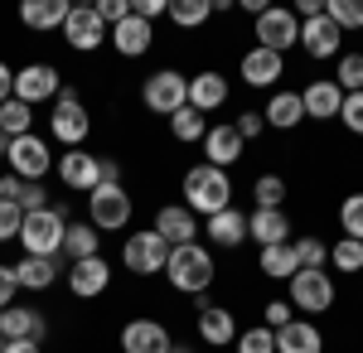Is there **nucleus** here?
Instances as JSON below:
<instances>
[{
	"label": "nucleus",
	"instance_id": "f257e3e1",
	"mask_svg": "<svg viewBox=\"0 0 363 353\" xmlns=\"http://www.w3.org/2000/svg\"><path fill=\"white\" fill-rule=\"evenodd\" d=\"M184 208L199 218H213V213H223V208H233V179H228V169L194 164L184 174Z\"/></svg>",
	"mask_w": 363,
	"mask_h": 353
},
{
	"label": "nucleus",
	"instance_id": "f03ea898",
	"mask_svg": "<svg viewBox=\"0 0 363 353\" xmlns=\"http://www.w3.org/2000/svg\"><path fill=\"white\" fill-rule=\"evenodd\" d=\"M169 286L174 291H184V296H208V286H213V257H208V247L199 242H184V247H169Z\"/></svg>",
	"mask_w": 363,
	"mask_h": 353
},
{
	"label": "nucleus",
	"instance_id": "7ed1b4c3",
	"mask_svg": "<svg viewBox=\"0 0 363 353\" xmlns=\"http://www.w3.org/2000/svg\"><path fill=\"white\" fill-rule=\"evenodd\" d=\"M63 237H68V208L63 203L25 213V228H20L25 257H63Z\"/></svg>",
	"mask_w": 363,
	"mask_h": 353
},
{
	"label": "nucleus",
	"instance_id": "20e7f679",
	"mask_svg": "<svg viewBox=\"0 0 363 353\" xmlns=\"http://www.w3.org/2000/svg\"><path fill=\"white\" fill-rule=\"evenodd\" d=\"M49 131H54V140H63L68 150H83L87 131H92V116H87L83 97H78L73 87H63V92H58L54 111H49Z\"/></svg>",
	"mask_w": 363,
	"mask_h": 353
},
{
	"label": "nucleus",
	"instance_id": "39448f33",
	"mask_svg": "<svg viewBox=\"0 0 363 353\" xmlns=\"http://www.w3.org/2000/svg\"><path fill=\"white\" fill-rule=\"evenodd\" d=\"M140 102L155 111V116H174V111L189 107V78H184V73H174V68H160V73H150V78H145Z\"/></svg>",
	"mask_w": 363,
	"mask_h": 353
},
{
	"label": "nucleus",
	"instance_id": "423d86ee",
	"mask_svg": "<svg viewBox=\"0 0 363 353\" xmlns=\"http://www.w3.org/2000/svg\"><path fill=\"white\" fill-rule=\"evenodd\" d=\"M121 262H126V271H131V276H160L169 267V242L155 232V228L131 232L126 247H121Z\"/></svg>",
	"mask_w": 363,
	"mask_h": 353
},
{
	"label": "nucleus",
	"instance_id": "0eeeda50",
	"mask_svg": "<svg viewBox=\"0 0 363 353\" xmlns=\"http://www.w3.org/2000/svg\"><path fill=\"white\" fill-rule=\"evenodd\" d=\"M87 223L97 232H121L131 223V194L121 184H102V189L87 194Z\"/></svg>",
	"mask_w": 363,
	"mask_h": 353
},
{
	"label": "nucleus",
	"instance_id": "6e6552de",
	"mask_svg": "<svg viewBox=\"0 0 363 353\" xmlns=\"http://www.w3.org/2000/svg\"><path fill=\"white\" fill-rule=\"evenodd\" d=\"M252 34H257V49H272V54H291L296 44H301V20H296V10H286V5H272L257 25H252Z\"/></svg>",
	"mask_w": 363,
	"mask_h": 353
},
{
	"label": "nucleus",
	"instance_id": "1a4fd4ad",
	"mask_svg": "<svg viewBox=\"0 0 363 353\" xmlns=\"http://www.w3.org/2000/svg\"><path fill=\"white\" fill-rule=\"evenodd\" d=\"M10 174H20V179H34V184H44V174L54 169V150H49V140H39L34 131L20 140H10Z\"/></svg>",
	"mask_w": 363,
	"mask_h": 353
},
{
	"label": "nucleus",
	"instance_id": "9d476101",
	"mask_svg": "<svg viewBox=\"0 0 363 353\" xmlns=\"http://www.w3.org/2000/svg\"><path fill=\"white\" fill-rule=\"evenodd\" d=\"M107 34H112V29L102 25L97 5H73V15H68V25H63L68 49H78V54H97V49L107 44Z\"/></svg>",
	"mask_w": 363,
	"mask_h": 353
},
{
	"label": "nucleus",
	"instance_id": "9b49d317",
	"mask_svg": "<svg viewBox=\"0 0 363 353\" xmlns=\"http://www.w3.org/2000/svg\"><path fill=\"white\" fill-rule=\"evenodd\" d=\"M286 286H291V305L306 310V315H320V310L335 305V281H330L325 271H306V267H301Z\"/></svg>",
	"mask_w": 363,
	"mask_h": 353
},
{
	"label": "nucleus",
	"instance_id": "f8f14e48",
	"mask_svg": "<svg viewBox=\"0 0 363 353\" xmlns=\"http://www.w3.org/2000/svg\"><path fill=\"white\" fill-rule=\"evenodd\" d=\"M58 92H63V82H58V68L54 63H25L20 73H15V102H54Z\"/></svg>",
	"mask_w": 363,
	"mask_h": 353
},
{
	"label": "nucleus",
	"instance_id": "ddd939ff",
	"mask_svg": "<svg viewBox=\"0 0 363 353\" xmlns=\"http://www.w3.org/2000/svg\"><path fill=\"white\" fill-rule=\"evenodd\" d=\"M242 150H247V140L238 136V126H233V121H223V126H208V136H203V164H218V169H228V164L242 160Z\"/></svg>",
	"mask_w": 363,
	"mask_h": 353
},
{
	"label": "nucleus",
	"instance_id": "4468645a",
	"mask_svg": "<svg viewBox=\"0 0 363 353\" xmlns=\"http://www.w3.org/2000/svg\"><path fill=\"white\" fill-rule=\"evenodd\" d=\"M339 44H344V29H339L330 15H320V20H306V25H301V49H306L315 63L335 58V54H339Z\"/></svg>",
	"mask_w": 363,
	"mask_h": 353
},
{
	"label": "nucleus",
	"instance_id": "2eb2a0df",
	"mask_svg": "<svg viewBox=\"0 0 363 353\" xmlns=\"http://www.w3.org/2000/svg\"><path fill=\"white\" fill-rule=\"evenodd\" d=\"M58 179H63L68 189L92 194L97 184H102V160L87 155V150H63V160H58Z\"/></svg>",
	"mask_w": 363,
	"mask_h": 353
},
{
	"label": "nucleus",
	"instance_id": "dca6fc26",
	"mask_svg": "<svg viewBox=\"0 0 363 353\" xmlns=\"http://www.w3.org/2000/svg\"><path fill=\"white\" fill-rule=\"evenodd\" d=\"M107 286H112V267L102 257H87V262H73L68 267V291L78 300H97Z\"/></svg>",
	"mask_w": 363,
	"mask_h": 353
},
{
	"label": "nucleus",
	"instance_id": "f3484780",
	"mask_svg": "<svg viewBox=\"0 0 363 353\" xmlns=\"http://www.w3.org/2000/svg\"><path fill=\"white\" fill-rule=\"evenodd\" d=\"M44 334H49V320H44L39 310H25V305L0 310V339H5V344H15V339H34V344H44Z\"/></svg>",
	"mask_w": 363,
	"mask_h": 353
},
{
	"label": "nucleus",
	"instance_id": "a211bd4d",
	"mask_svg": "<svg viewBox=\"0 0 363 353\" xmlns=\"http://www.w3.org/2000/svg\"><path fill=\"white\" fill-rule=\"evenodd\" d=\"M155 232H160L169 247L199 242V213H189L184 203H165V208L155 213Z\"/></svg>",
	"mask_w": 363,
	"mask_h": 353
},
{
	"label": "nucleus",
	"instance_id": "6ab92c4d",
	"mask_svg": "<svg viewBox=\"0 0 363 353\" xmlns=\"http://www.w3.org/2000/svg\"><path fill=\"white\" fill-rule=\"evenodd\" d=\"M121 349L126 353H169V329L160 320H131V325L121 329Z\"/></svg>",
	"mask_w": 363,
	"mask_h": 353
},
{
	"label": "nucleus",
	"instance_id": "aec40b11",
	"mask_svg": "<svg viewBox=\"0 0 363 353\" xmlns=\"http://www.w3.org/2000/svg\"><path fill=\"white\" fill-rule=\"evenodd\" d=\"M281 73H286V58L272 54V49H247L242 54V82L247 87H277Z\"/></svg>",
	"mask_w": 363,
	"mask_h": 353
},
{
	"label": "nucleus",
	"instance_id": "412c9836",
	"mask_svg": "<svg viewBox=\"0 0 363 353\" xmlns=\"http://www.w3.org/2000/svg\"><path fill=\"white\" fill-rule=\"evenodd\" d=\"M301 102H306V116L310 121H330V116H339L344 111V87L330 78H320V82H310L306 92H301Z\"/></svg>",
	"mask_w": 363,
	"mask_h": 353
},
{
	"label": "nucleus",
	"instance_id": "4be33fe9",
	"mask_svg": "<svg viewBox=\"0 0 363 353\" xmlns=\"http://www.w3.org/2000/svg\"><path fill=\"white\" fill-rule=\"evenodd\" d=\"M150 44H155V29L145 25V20H136V15H126L121 25H112V49H116L121 58L150 54Z\"/></svg>",
	"mask_w": 363,
	"mask_h": 353
},
{
	"label": "nucleus",
	"instance_id": "5701e85b",
	"mask_svg": "<svg viewBox=\"0 0 363 353\" xmlns=\"http://www.w3.org/2000/svg\"><path fill=\"white\" fill-rule=\"evenodd\" d=\"M286 232H291L286 208H252V213H247V237H252V242L281 247V242H286Z\"/></svg>",
	"mask_w": 363,
	"mask_h": 353
},
{
	"label": "nucleus",
	"instance_id": "b1692460",
	"mask_svg": "<svg viewBox=\"0 0 363 353\" xmlns=\"http://www.w3.org/2000/svg\"><path fill=\"white\" fill-rule=\"evenodd\" d=\"M223 102H228V78H223V73L203 68V73H194V78H189V107H194V111H203V116H208V111H218Z\"/></svg>",
	"mask_w": 363,
	"mask_h": 353
},
{
	"label": "nucleus",
	"instance_id": "393cba45",
	"mask_svg": "<svg viewBox=\"0 0 363 353\" xmlns=\"http://www.w3.org/2000/svg\"><path fill=\"white\" fill-rule=\"evenodd\" d=\"M199 339H203L208 349L238 344V320H233V310H223V305H208V310H199Z\"/></svg>",
	"mask_w": 363,
	"mask_h": 353
},
{
	"label": "nucleus",
	"instance_id": "a878e982",
	"mask_svg": "<svg viewBox=\"0 0 363 353\" xmlns=\"http://www.w3.org/2000/svg\"><path fill=\"white\" fill-rule=\"evenodd\" d=\"M68 15H73L68 0H25L20 5V25H29V29H63Z\"/></svg>",
	"mask_w": 363,
	"mask_h": 353
},
{
	"label": "nucleus",
	"instance_id": "bb28decb",
	"mask_svg": "<svg viewBox=\"0 0 363 353\" xmlns=\"http://www.w3.org/2000/svg\"><path fill=\"white\" fill-rule=\"evenodd\" d=\"M267 116V126H277V131H296L301 121H306V102H301V92H272V102L262 107Z\"/></svg>",
	"mask_w": 363,
	"mask_h": 353
},
{
	"label": "nucleus",
	"instance_id": "cd10ccee",
	"mask_svg": "<svg viewBox=\"0 0 363 353\" xmlns=\"http://www.w3.org/2000/svg\"><path fill=\"white\" fill-rule=\"evenodd\" d=\"M277 353H325V334L306 320H291L286 329H277Z\"/></svg>",
	"mask_w": 363,
	"mask_h": 353
},
{
	"label": "nucleus",
	"instance_id": "c85d7f7f",
	"mask_svg": "<svg viewBox=\"0 0 363 353\" xmlns=\"http://www.w3.org/2000/svg\"><path fill=\"white\" fill-rule=\"evenodd\" d=\"M208 242L213 247H242L247 242V213L242 208H223L208 218Z\"/></svg>",
	"mask_w": 363,
	"mask_h": 353
},
{
	"label": "nucleus",
	"instance_id": "c756f323",
	"mask_svg": "<svg viewBox=\"0 0 363 353\" xmlns=\"http://www.w3.org/2000/svg\"><path fill=\"white\" fill-rule=\"evenodd\" d=\"M15 276H20V291H49L58 281V257H25L15 262Z\"/></svg>",
	"mask_w": 363,
	"mask_h": 353
},
{
	"label": "nucleus",
	"instance_id": "7c9ffc66",
	"mask_svg": "<svg viewBox=\"0 0 363 353\" xmlns=\"http://www.w3.org/2000/svg\"><path fill=\"white\" fill-rule=\"evenodd\" d=\"M102 242V232L92 228V223H68V237H63V257L68 262H87V257H102L97 252Z\"/></svg>",
	"mask_w": 363,
	"mask_h": 353
},
{
	"label": "nucleus",
	"instance_id": "2f4dec72",
	"mask_svg": "<svg viewBox=\"0 0 363 353\" xmlns=\"http://www.w3.org/2000/svg\"><path fill=\"white\" fill-rule=\"evenodd\" d=\"M257 267H262V276H272V281H291V276L301 271V262H296V247H291V242H281V247H262Z\"/></svg>",
	"mask_w": 363,
	"mask_h": 353
},
{
	"label": "nucleus",
	"instance_id": "473e14b6",
	"mask_svg": "<svg viewBox=\"0 0 363 353\" xmlns=\"http://www.w3.org/2000/svg\"><path fill=\"white\" fill-rule=\"evenodd\" d=\"M29 126H34V107L29 102H0V131L10 140L29 136Z\"/></svg>",
	"mask_w": 363,
	"mask_h": 353
},
{
	"label": "nucleus",
	"instance_id": "72a5a7b5",
	"mask_svg": "<svg viewBox=\"0 0 363 353\" xmlns=\"http://www.w3.org/2000/svg\"><path fill=\"white\" fill-rule=\"evenodd\" d=\"M169 131H174V140H194V145H203V136H208V121H203V111L184 107L169 116Z\"/></svg>",
	"mask_w": 363,
	"mask_h": 353
},
{
	"label": "nucleus",
	"instance_id": "f704fd0d",
	"mask_svg": "<svg viewBox=\"0 0 363 353\" xmlns=\"http://www.w3.org/2000/svg\"><path fill=\"white\" fill-rule=\"evenodd\" d=\"M252 203L257 208H286V179L281 174H262L252 184Z\"/></svg>",
	"mask_w": 363,
	"mask_h": 353
},
{
	"label": "nucleus",
	"instance_id": "c9c22d12",
	"mask_svg": "<svg viewBox=\"0 0 363 353\" xmlns=\"http://www.w3.org/2000/svg\"><path fill=\"white\" fill-rule=\"evenodd\" d=\"M208 15H213L208 0H174V5H169V20H174L179 29H199Z\"/></svg>",
	"mask_w": 363,
	"mask_h": 353
},
{
	"label": "nucleus",
	"instance_id": "e433bc0d",
	"mask_svg": "<svg viewBox=\"0 0 363 353\" xmlns=\"http://www.w3.org/2000/svg\"><path fill=\"white\" fill-rule=\"evenodd\" d=\"M330 262H335V271H363V242H354V237H339L335 247H330Z\"/></svg>",
	"mask_w": 363,
	"mask_h": 353
},
{
	"label": "nucleus",
	"instance_id": "4c0bfd02",
	"mask_svg": "<svg viewBox=\"0 0 363 353\" xmlns=\"http://www.w3.org/2000/svg\"><path fill=\"white\" fill-rule=\"evenodd\" d=\"M339 228H344V237L363 242V194H349V198L339 203Z\"/></svg>",
	"mask_w": 363,
	"mask_h": 353
},
{
	"label": "nucleus",
	"instance_id": "58836bf2",
	"mask_svg": "<svg viewBox=\"0 0 363 353\" xmlns=\"http://www.w3.org/2000/svg\"><path fill=\"white\" fill-rule=\"evenodd\" d=\"M296 247V262L306 267V271H325V262H330V247L320 242V237H301V242H291Z\"/></svg>",
	"mask_w": 363,
	"mask_h": 353
},
{
	"label": "nucleus",
	"instance_id": "ea45409f",
	"mask_svg": "<svg viewBox=\"0 0 363 353\" xmlns=\"http://www.w3.org/2000/svg\"><path fill=\"white\" fill-rule=\"evenodd\" d=\"M233 349H238V353H277V329L257 325V329H247V334H238Z\"/></svg>",
	"mask_w": 363,
	"mask_h": 353
},
{
	"label": "nucleus",
	"instance_id": "a19ab883",
	"mask_svg": "<svg viewBox=\"0 0 363 353\" xmlns=\"http://www.w3.org/2000/svg\"><path fill=\"white\" fill-rule=\"evenodd\" d=\"M325 15H330L339 29H363V0H330Z\"/></svg>",
	"mask_w": 363,
	"mask_h": 353
},
{
	"label": "nucleus",
	"instance_id": "79ce46f5",
	"mask_svg": "<svg viewBox=\"0 0 363 353\" xmlns=\"http://www.w3.org/2000/svg\"><path fill=\"white\" fill-rule=\"evenodd\" d=\"M335 82L344 87V92H363V54H344V58H339Z\"/></svg>",
	"mask_w": 363,
	"mask_h": 353
},
{
	"label": "nucleus",
	"instance_id": "37998d69",
	"mask_svg": "<svg viewBox=\"0 0 363 353\" xmlns=\"http://www.w3.org/2000/svg\"><path fill=\"white\" fill-rule=\"evenodd\" d=\"M20 228H25V213H20V203H10V198H0V242H10V237H20Z\"/></svg>",
	"mask_w": 363,
	"mask_h": 353
},
{
	"label": "nucleus",
	"instance_id": "c03bdc74",
	"mask_svg": "<svg viewBox=\"0 0 363 353\" xmlns=\"http://www.w3.org/2000/svg\"><path fill=\"white\" fill-rule=\"evenodd\" d=\"M339 121H344L354 136H363V92H344V111H339Z\"/></svg>",
	"mask_w": 363,
	"mask_h": 353
},
{
	"label": "nucleus",
	"instance_id": "a18cd8bd",
	"mask_svg": "<svg viewBox=\"0 0 363 353\" xmlns=\"http://www.w3.org/2000/svg\"><path fill=\"white\" fill-rule=\"evenodd\" d=\"M20 213H39V208H49V194H44V184H34V179H25V189H20Z\"/></svg>",
	"mask_w": 363,
	"mask_h": 353
},
{
	"label": "nucleus",
	"instance_id": "49530a36",
	"mask_svg": "<svg viewBox=\"0 0 363 353\" xmlns=\"http://www.w3.org/2000/svg\"><path fill=\"white\" fill-rule=\"evenodd\" d=\"M97 15H102V25L112 29V25H121V20L131 15V5H126V0H97Z\"/></svg>",
	"mask_w": 363,
	"mask_h": 353
},
{
	"label": "nucleus",
	"instance_id": "de8ad7c7",
	"mask_svg": "<svg viewBox=\"0 0 363 353\" xmlns=\"http://www.w3.org/2000/svg\"><path fill=\"white\" fill-rule=\"evenodd\" d=\"M15 291H20L15 267H0V310H10V305H15Z\"/></svg>",
	"mask_w": 363,
	"mask_h": 353
},
{
	"label": "nucleus",
	"instance_id": "09e8293b",
	"mask_svg": "<svg viewBox=\"0 0 363 353\" xmlns=\"http://www.w3.org/2000/svg\"><path fill=\"white\" fill-rule=\"evenodd\" d=\"M233 126H238V136H242V140H252V136H262V126H267V116H262V111H242V116H238Z\"/></svg>",
	"mask_w": 363,
	"mask_h": 353
},
{
	"label": "nucleus",
	"instance_id": "8fccbe9b",
	"mask_svg": "<svg viewBox=\"0 0 363 353\" xmlns=\"http://www.w3.org/2000/svg\"><path fill=\"white\" fill-rule=\"evenodd\" d=\"M291 325V300H267V329H286Z\"/></svg>",
	"mask_w": 363,
	"mask_h": 353
},
{
	"label": "nucleus",
	"instance_id": "3c124183",
	"mask_svg": "<svg viewBox=\"0 0 363 353\" xmlns=\"http://www.w3.org/2000/svg\"><path fill=\"white\" fill-rule=\"evenodd\" d=\"M131 15L150 25V20H160V15H169V5H165V0H136V5H131Z\"/></svg>",
	"mask_w": 363,
	"mask_h": 353
},
{
	"label": "nucleus",
	"instance_id": "603ef678",
	"mask_svg": "<svg viewBox=\"0 0 363 353\" xmlns=\"http://www.w3.org/2000/svg\"><path fill=\"white\" fill-rule=\"evenodd\" d=\"M20 189H25V179H20V174H5V179H0V198H10V203H15Z\"/></svg>",
	"mask_w": 363,
	"mask_h": 353
},
{
	"label": "nucleus",
	"instance_id": "864d4df0",
	"mask_svg": "<svg viewBox=\"0 0 363 353\" xmlns=\"http://www.w3.org/2000/svg\"><path fill=\"white\" fill-rule=\"evenodd\" d=\"M15 97V73H10V63H0V102H10Z\"/></svg>",
	"mask_w": 363,
	"mask_h": 353
},
{
	"label": "nucleus",
	"instance_id": "5fc2aeb1",
	"mask_svg": "<svg viewBox=\"0 0 363 353\" xmlns=\"http://www.w3.org/2000/svg\"><path fill=\"white\" fill-rule=\"evenodd\" d=\"M102 184H121V164L116 160H102ZM102 184H97V189H102Z\"/></svg>",
	"mask_w": 363,
	"mask_h": 353
},
{
	"label": "nucleus",
	"instance_id": "6e6d98bb",
	"mask_svg": "<svg viewBox=\"0 0 363 353\" xmlns=\"http://www.w3.org/2000/svg\"><path fill=\"white\" fill-rule=\"evenodd\" d=\"M5 353H44V344H34V339H15V344H5Z\"/></svg>",
	"mask_w": 363,
	"mask_h": 353
},
{
	"label": "nucleus",
	"instance_id": "4d7b16f0",
	"mask_svg": "<svg viewBox=\"0 0 363 353\" xmlns=\"http://www.w3.org/2000/svg\"><path fill=\"white\" fill-rule=\"evenodd\" d=\"M5 155H10V136L0 131V160H5Z\"/></svg>",
	"mask_w": 363,
	"mask_h": 353
},
{
	"label": "nucleus",
	"instance_id": "13d9d810",
	"mask_svg": "<svg viewBox=\"0 0 363 353\" xmlns=\"http://www.w3.org/2000/svg\"><path fill=\"white\" fill-rule=\"evenodd\" d=\"M169 353H194V349H184V344H174V349H169Z\"/></svg>",
	"mask_w": 363,
	"mask_h": 353
},
{
	"label": "nucleus",
	"instance_id": "bf43d9fd",
	"mask_svg": "<svg viewBox=\"0 0 363 353\" xmlns=\"http://www.w3.org/2000/svg\"><path fill=\"white\" fill-rule=\"evenodd\" d=\"M0 353H5V339H0Z\"/></svg>",
	"mask_w": 363,
	"mask_h": 353
}]
</instances>
